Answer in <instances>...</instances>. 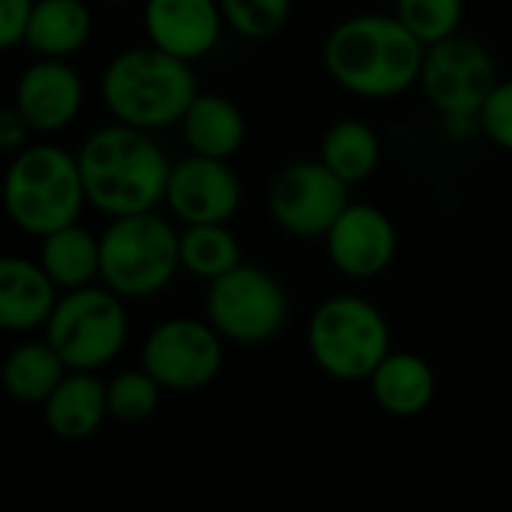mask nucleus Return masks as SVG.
I'll use <instances>...</instances> for the list:
<instances>
[{"mask_svg":"<svg viewBox=\"0 0 512 512\" xmlns=\"http://www.w3.org/2000/svg\"><path fill=\"white\" fill-rule=\"evenodd\" d=\"M374 404L395 416V419H413L425 413L437 395V377L434 368L410 350H392L368 377Z\"/></svg>","mask_w":512,"mask_h":512,"instance_id":"obj_18","label":"nucleus"},{"mask_svg":"<svg viewBox=\"0 0 512 512\" xmlns=\"http://www.w3.org/2000/svg\"><path fill=\"white\" fill-rule=\"evenodd\" d=\"M244 190L229 160L187 154L172 163L166 181V199L172 220L181 226L229 223L241 208Z\"/></svg>","mask_w":512,"mask_h":512,"instance_id":"obj_13","label":"nucleus"},{"mask_svg":"<svg viewBox=\"0 0 512 512\" xmlns=\"http://www.w3.org/2000/svg\"><path fill=\"white\" fill-rule=\"evenodd\" d=\"M76 157L88 205L109 220L157 211L163 205L172 160L154 133L115 121L97 127L82 142Z\"/></svg>","mask_w":512,"mask_h":512,"instance_id":"obj_2","label":"nucleus"},{"mask_svg":"<svg viewBox=\"0 0 512 512\" xmlns=\"http://www.w3.org/2000/svg\"><path fill=\"white\" fill-rule=\"evenodd\" d=\"M13 106L37 136H55L76 124L85 109V82L70 61L34 58L16 82Z\"/></svg>","mask_w":512,"mask_h":512,"instance_id":"obj_14","label":"nucleus"},{"mask_svg":"<svg viewBox=\"0 0 512 512\" xmlns=\"http://www.w3.org/2000/svg\"><path fill=\"white\" fill-rule=\"evenodd\" d=\"M94 34V13L85 0H34L25 49L34 58L73 61Z\"/></svg>","mask_w":512,"mask_h":512,"instance_id":"obj_19","label":"nucleus"},{"mask_svg":"<svg viewBox=\"0 0 512 512\" xmlns=\"http://www.w3.org/2000/svg\"><path fill=\"white\" fill-rule=\"evenodd\" d=\"M205 320L223 341L238 347H263L290 323V293L266 266L241 263L205 290Z\"/></svg>","mask_w":512,"mask_h":512,"instance_id":"obj_8","label":"nucleus"},{"mask_svg":"<svg viewBox=\"0 0 512 512\" xmlns=\"http://www.w3.org/2000/svg\"><path fill=\"white\" fill-rule=\"evenodd\" d=\"M142 28L151 46L196 64L217 49L226 22L220 0H145Z\"/></svg>","mask_w":512,"mask_h":512,"instance_id":"obj_15","label":"nucleus"},{"mask_svg":"<svg viewBox=\"0 0 512 512\" xmlns=\"http://www.w3.org/2000/svg\"><path fill=\"white\" fill-rule=\"evenodd\" d=\"M497 85V64L491 52L464 34L425 46L419 91L440 118L479 115L485 97Z\"/></svg>","mask_w":512,"mask_h":512,"instance_id":"obj_10","label":"nucleus"},{"mask_svg":"<svg viewBox=\"0 0 512 512\" xmlns=\"http://www.w3.org/2000/svg\"><path fill=\"white\" fill-rule=\"evenodd\" d=\"M467 0H395V19L422 43L434 46L461 34Z\"/></svg>","mask_w":512,"mask_h":512,"instance_id":"obj_25","label":"nucleus"},{"mask_svg":"<svg viewBox=\"0 0 512 512\" xmlns=\"http://www.w3.org/2000/svg\"><path fill=\"white\" fill-rule=\"evenodd\" d=\"M223 338L208 320L169 317L157 323L142 344V368L172 392H196L223 371Z\"/></svg>","mask_w":512,"mask_h":512,"instance_id":"obj_9","label":"nucleus"},{"mask_svg":"<svg viewBox=\"0 0 512 512\" xmlns=\"http://www.w3.org/2000/svg\"><path fill=\"white\" fill-rule=\"evenodd\" d=\"M350 205V187L320 160H293L269 184V214L293 238H323Z\"/></svg>","mask_w":512,"mask_h":512,"instance_id":"obj_11","label":"nucleus"},{"mask_svg":"<svg viewBox=\"0 0 512 512\" xmlns=\"http://www.w3.org/2000/svg\"><path fill=\"white\" fill-rule=\"evenodd\" d=\"M67 371L70 368L64 365V359L55 353L49 341H28L10 350L0 380H4L10 398L22 404H46Z\"/></svg>","mask_w":512,"mask_h":512,"instance_id":"obj_24","label":"nucleus"},{"mask_svg":"<svg viewBox=\"0 0 512 512\" xmlns=\"http://www.w3.org/2000/svg\"><path fill=\"white\" fill-rule=\"evenodd\" d=\"M163 386L145 371V368H130L118 371L106 383V398H109V416L121 422H142L157 413L160 407Z\"/></svg>","mask_w":512,"mask_h":512,"instance_id":"obj_27","label":"nucleus"},{"mask_svg":"<svg viewBox=\"0 0 512 512\" xmlns=\"http://www.w3.org/2000/svg\"><path fill=\"white\" fill-rule=\"evenodd\" d=\"M0 202L10 223L34 238L79 223L88 205L79 157L61 145L22 148L7 166Z\"/></svg>","mask_w":512,"mask_h":512,"instance_id":"obj_4","label":"nucleus"},{"mask_svg":"<svg viewBox=\"0 0 512 512\" xmlns=\"http://www.w3.org/2000/svg\"><path fill=\"white\" fill-rule=\"evenodd\" d=\"M40 266L58 290H82L100 281V235L82 223L61 226L40 238Z\"/></svg>","mask_w":512,"mask_h":512,"instance_id":"obj_21","label":"nucleus"},{"mask_svg":"<svg viewBox=\"0 0 512 512\" xmlns=\"http://www.w3.org/2000/svg\"><path fill=\"white\" fill-rule=\"evenodd\" d=\"M329 266L347 281H374L386 275L398 256L395 220L371 202H353L323 235Z\"/></svg>","mask_w":512,"mask_h":512,"instance_id":"obj_12","label":"nucleus"},{"mask_svg":"<svg viewBox=\"0 0 512 512\" xmlns=\"http://www.w3.org/2000/svg\"><path fill=\"white\" fill-rule=\"evenodd\" d=\"M34 0H0V52H10L25 43Z\"/></svg>","mask_w":512,"mask_h":512,"instance_id":"obj_29","label":"nucleus"},{"mask_svg":"<svg viewBox=\"0 0 512 512\" xmlns=\"http://www.w3.org/2000/svg\"><path fill=\"white\" fill-rule=\"evenodd\" d=\"M181 229L157 214L112 217L100 232V284L124 302L160 296L181 272Z\"/></svg>","mask_w":512,"mask_h":512,"instance_id":"obj_5","label":"nucleus"},{"mask_svg":"<svg viewBox=\"0 0 512 512\" xmlns=\"http://www.w3.org/2000/svg\"><path fill=\"white\" fill-rule=\"evenodd\" d=\"M61 290L46 275L40 260L0 256V329L34 332L46 329Z\"/></svg>","mask_w":512,"mask_h":512,"instance_id":"obj_16","label":"nucleus"},{"mask_svg":"<svg viewBox=\"0 0 512 512\" xmlns=\"http://www.w3.org/2000/svg\"><path fill=\"white\" fill-rule=\"evenodd\" d=\"M305 341L326 377L362 383L392 353V326L371 299L338 293L314 308Z\"/></svg>","mask_w":512,"mask_h":512,"instance_id":"obj_6","label":"nucleus"},{"mask_svg":"<svg viewBox=\"0 0 512 512\" xmlns=\"http://www.w3.org/2000/svg\"><path fill=\"white\" fill-rule=\"evenodd\" d=\"M476 118L479 133L500 151L512 154V79H497Z\"/></svg>","mask_w":512,"mask_h":512,"instance_id":"obj_28","label":"nucleus"},{"mask_svg":"<svg viewBox=\"0 0 512 512\" xmlns=\"http://www.w3.org/2000/svg\"><path fill=\"white\" fill-rule=\"evenodd\" d=\"M196 94L199 79L193 64L151 43L121 49L100 76V100L112 121L145 133L178 127Z\"/></svg>","mask_w":512,"mask_h":512,"instance_id":"obj_3","label":"nucleus"},{"mask_svg":"<svg viewBox=\"0 0 512 512\" xmlns=\"http://www.w3.org/2000/svg\"><path fill=\"white\" fill-rule=\"evenodd\" d=\"M223 22L244 40L278 37L293 16V0H220Z\"/></svg>","mask_w":512,"mask_h":512,"instance_id":"obj_26","label":"nucleus"},{"mask_svg":"<svg viewBox=\"0 0 512 512\" xmlns=\"http://www.w3.org/2000/svg\"><path fill=\"white\" fill-rule=\"evenodd\" d=\"M178 127L187 151L199 157L232 160L247 142V118L241 106L217 91H199Z\"/></svg>","mask_w":512,"mask_h":512,"instance_id":"obj_17","label":"nucleus"},{"mask_svg":"<svg viewBox=\"0 0 512 512\" xmlns=\"http://www.w3.org/2000/svg\"><path fill=\"white\" fill-rule=\"evenodd\" d=\"M425 46L386 13L341 19L323 43L326 76L359 100H395L419 88Z\"/></svg>","mask_w":512,"mask_h":512,"instance_id":"obj_1","label":"nucleus"},{"mask_svg":"<svg viewBox=\"0 0 512 512\" xmlns=\"http://www.w3.org/2000/svg\"><path fill=\"white\" fill-rule=\"evenodd\" d=\"M43 407L52 434L64 440H85L109 416L106 383L97 371H67Z\"/></svg>","mask_w":512,"mask_h":512,"instance_id":"obj_20","label":"nucleus"},{"mask_svg":"<svg viewBox=\"0 0 512 512\" xmlns=\"http://www.w3.org/2000/svg\"><path fill=\"white\" fill-rule=\"evenodd\" d=\"M127 338V302L103 284L64 293L46 323V341L70 371H100L112 365Z\"/></svg>","mask_w":512,"mask_h":512,"instance_id":"obj_7","label":"nucleus"},{"mask_svg":"<svg viewBox=\"0 0 512 512\" xmlns=\"http://www.w3.org/2000/svg\"><path fill=\"white\" fill-rule=\"evenodd\" d=\"M109 4H124V0H109Z\"/></svg>","mask_w":512,"mask_h":512,"instance_id":"obj_31","label":"nucleus"},{"mask_svg":"<svg viewBox=\"0 0 512 512\" xmlns=\"http://www.w3.org/2000/svg\"><path fill=\"white\" fill-rule=\"evenodd\" d=\"M383 157V142L377 130L362 118H338L320 139V163L338 175L347 187L368 181Z\"/></svg>","mask_w":512,"mask_h":512,"instance_id":"obj_22","label":"nucleus"},{"mask_svg":"<svg viewBox=\"0 0 512 512\" xmlns=\"http://www.w3.org/2000/svg\"><path fill=\"white\" fill-rule=\"evenodd\" d=\"M181 272L196 281H217L244 263V250L229 223H196L181 226Z\"/></svg>","mask_w":512,"mask_h":512,"instance_id":"obj_23","label":"nucleus"},{"mask_svg":"<svg viewBox=\"0 0 512 512\" xmlns=\"http://www.w3.org/2000/svg\"><path fill=\"white\" fill-rule=\"evenodd\" d=\"M31 136L34 130L16 106H0V154H19L22 148H28Z\"/></svg>","mask_w":512,"mask_h":512,"instance_id":"obj_30","label":"nucleus"}]
</instances>
